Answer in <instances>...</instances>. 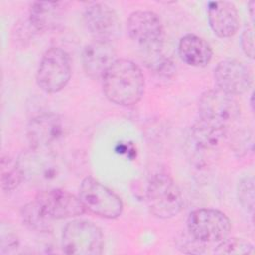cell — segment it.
<instances>
[{
    "instance_id": "obj_1",
    "label": "cell",
    "mask_w": 255,
    "mask_h": 255,
    "mask_svg": "<svg viewBox=\"0 0 255 255\" xmlns=\"http://www.w3.org/2000/svg\"><path fill=\"white\" fill-rule=\"evenodd\" d=\"M103 80V91L109 101L120 106L137 104L144 93V76L141 69L128 59H117Z\"/></svg>"
},
{
    "instance_id": "obj_2",
    "label": "cell",
    "mask_w": 255,
    "mask_h": 255,
    "mask_svg": "<svg viewBox=\"0 0 255 255\" xmlns=\"http://www.w3.org/2000/svg\"><path fill=\"white\" fill-rule=\"evenodd\" d=\"M145 198L149 211L162 219L177 215L183 206L179 187L166 173H156L149 179Z\"/></svg>"
},
{
    "instance_id": "obj_3",
    "label": "cell",
    "mask_w": 255,
    "mask_h": 255,
    "mask_svg": "<svg viewBox=\"0 0 255 255\" xmlns=\"http://www.w3.org/2000/svg\"><path fill=\"white\" fill-rule=\"evenodd\" d=\"M62 247L71 255H99L103 252L104 235L91 221L72 220L63 229Z\"/></svg>"
},
{
    "instance_id": "obj_4",
    "label": "cell",
    "mask_w": 255,
    "mask_h": 255,
    "mask_svg": "<svg viewBox=\"0 0 255 255\" xmlns=\"http://www.w3.org/2000/svg\"><path fill=\"white\" fill-rule=\"evenodd\" d=\"M72 75L69 54L58 47L48 49L39 64L36 80L38 86L46 93H58L69 83Z\"/></svg>"
},
{
    "instance_id": "obj_5",
    "label": "cell",
    "mask_w": 255,
    "mask_h": 255,
    "mask_svg": "<svg viewBox=\"0 0 255 255\" xmlns=\"http://www.w3.org/2000/svg\"><path fill=\"white\" fill-rule=\"evenodd\" d=\"M187 229L191 237L196 241L218 243L228 236L231 223L226 214L220 210L199 208L189 213Z\"/></svg>"
},
{
    "instance_id": "obj_6",
    "label": "cell",
    "mask_w": 255,
    "mask_h": 255,
    "mask_svg": "<svg viewBox=\"0 0 255 255\" xmlns=\"http://www.w3.org/2000/svg\"><path fill=\"white\" fill-rule=\"evenodd\" d=\"M201 120L220 127L229 128L240 116V106L234 96L219 89L208 90L198 100Z\"/></svg>"
},
{
    "instance_id": "obj_7",
    "label": "cell",
    "mask_w": 255,
    "mask_h": 255,
    "mask_svg": "<svg viewBox=\"0 0 255 255\" xmlns=\"http://www.w3.org/2000/svg\"><path fill=\"white\" fill-rule=\"evenodd\" d=\"M129 38L144 53L162 49L164 28L157 14L151 11L138 10L132 12L127 21Z\"/></svg>"
},
{
    "instance_id": "obj_8",
    "label": "cell",
    "mask_w": 255,
    "mask_h": 255,
    "mask_svg": "<svg viewBox=\"0 0 255 255\" xmlns=\"http://www.w3.org/2000/svg\"><path fill=\"white\" fill-rule=\"evenodd\" d=\"M79 198L86 209L104 218L114 219L123 212L122 199L110 188L91 176L82 181Z\"/></svg>"
},
{
    "instance_id": "obj_9",
    "label": "cell",
    "mask_w": 255,
    "mask_h": 255,
    "mask_svg": "<svg viewBox=\"0 0 255 255\" xmlns=\"http://www.w3.org/2000/svg\"><path fill=\"white\" fill-rule=\"evenodd\" d=\"M33 203L39 213L49 221L76 217L86 211L79 197L59 188H51L39 192Z\"/></svg>"
},
{
    "instance_id": "obj_10",
    "label": "cell",
    "mask_w": 255,
    "mask_h": 255,
    "mask_svg": "<svg viewBox=\"0 0 255 255\" xmlns=\"http://www.w3.org/2000/svg\"><path fill=\"white\" fill-rule=\"evenodd\" d=\"M84 22L95 41L113 43L121 34V21L117 12L104 3L86 8Z\"/></svg>"
},
{
    "instance_id": "obj_11",
    "label": "cell",
    "mask_w": 255,
    "mask_h": 255,
    "mask_svg": "<svg viewBox=\"0 0 255 255\" xmlns=\"http://www.w3.org/2000/svg\"><path fill=\"white\" fill-rule=\"evenodd\" d=\"M228 128L203 120L196 122L190 128L188 145L190 146L191 157L199 161L217 151L227 138Z\"/></svg>"
},
{
    "instance_id": "obj_12",
    "label": "cell",
    "mask_w": 255,
    "mask_h": 255,
    "mask_svg": "<svg viewBox=\"0 0 255 255\" xmlns=\"http://www.w3.org/2000/svg\"><path fill=\"white\" fill-rule=\"evenodd\" d=\"M214 80L217 89L237 96L244 94L252 85V74L249 68L235 59H225L214 68Z\"/></svg>"
},
{
    "instance_id": "obj_13",
    "label": "cell",
    "mask_w": 255,
    "mask_h": 255,
    "mask_svg": "<svg viewBox=\"0 0 255 255\" xmlns=\"http://www.w3.org/2000/svg\"><path fill=\"white\" fill-rule=\"evenodd\" d=\"M64 123L56 114H42L33 118L27 128L31 148L46 150L64 135Z\"/></svg>"
},
{
    "instance_id": "obj_14",
    "label": "cell",
    "mask_w": 255,
    "mask_h": 255,
    "mask_svg": "<svg viewBox=\"0 0 255 255\" xmlns=\"http://www.w3.org/2000/svg\"><path fill=\"white\" fill-rule=\"evenodd\" d=\"M116 60L113 43L94 40L82 52L83 69L86 75L94 80L102 79Z\"/></svg>"
},
{
    "instance_id": "obj_15",
    "label": "cell",
    "mask_w": 255,
    "mask_h": 255,
    "mask_svg": "<svg viewBox=\"0 0 255 255\" xmlns=\"http://www.w3.org/2000/svg\"><path fill=\"white\" fill-rule=\"evenodd\" d=\"M207 19L211 30L219 38H230L239 29V13L236 6L229 1L209 2Z\"/></svg>"
},
{
    "instance_id": "obj_16",
    "label": "cell",
    "mask_w": 255,
    "mask_h": 255,
    "mask_svg": "<svg viewBox=\"0 0 255 255\" xmlns=\"http://www.w3.org/2000/svg\"><path fill=\"white\" fill-rule=\"evenodd\" d=\"M64 12V2H34L29 11V26L35 32L54 31L61 25Z\"/></svg>"
},
{
    "instance_id": "obj_17",
    "label": "cell",
    "mask_w": 255,
    "mask_h": 255,
    "mask_svg": "<svg viewBox=\"0 0 255 255\" xmlns=\"http://www.w3.org/2000/svg\"><path fill=\"white\" fill-rule=\"evenodd\" d=\"M210 45L201 37L194 34L184 35L178 43L180 59L191 67H205L212 58Z\"/></svg>"
},
{
    "instance_id": "obj_18",
    "label": "cell",
    "mask_w": 255,
    "mask_h": 255,
    "mask_svg": "<svg viewBox=\"0 0 255 255\" xmlns=\"http://www.w3.org/2000/svg\"><path fill=\"white\" fill-rule=\"evenodd\" d=\"M1 187L4 191H13L25 178L19 160L10 156H3L1 159Z\"/></svg>"
},
{
    "instance_id": "obj_19",
    "label": "cell",
    "mask_w": 255,
    "mask_h": 255,
    "mask_svg": "<svg viewBox=\"0 0 255 255\" xmlns=\"http://www.w3.org/2000/svg\"><path fill=\"white\" fill-rule=\"evenodd\" d=\"M144 55L146 66L158 76L169 77L173 74L175 69L173 62L170 58L163 55L162 49L153 52H147L144 53Z\"/></svg>"
},
{
    "instance_id": "obj_20",
    "label": "cell",
    "mask_w": 255,
    "mask_h": 255,
    "mask_svg": "<svg viewBox=\"0 0 255 255\" xmlns=\"http://www.w3.org/2000/svg\"><path fill=\"white\" fill-rule=\"evenodd\" d=\"M216 254H253L254 247L242 238H225L214 249Z\"/></svg>"
},
{
    "instance_id": "obj_21",
    "label": "cell",
    "mask_w": 255,
    "mask_h": 255,
    "mask_svg": "<svg viewBox=\"0 0 255 255\" xmlns=\"http://www.w3.org/2000/svg\"><path fill=\"white\" fill-rule=\"evenodd\" d=\"M22 220L27 227L36 231H47L50 229L51 221L45 219L37 210L32 202L26 204L22 208Z\"/></svg>"
},
{
    "instance_id": "obj_22",
    "label": "cell",
    "mask_w": 255,
    "mask_h": 255,
    "mask_svg": "<svg viewBox=\"0 0 255 255\" xmlns=\"http://www.w3.org/2000/svg\"><path fill=\"white\" fill-rule=\"evenodd\" d=\"M237 197L241 206L248 212L254 210V179L245 176L237 184Z\"/></svg>"
},
{
    "instance_id": "obj_23",
    "label": "cell",
    "mask_w": 255,
    "mask_h": 255,
    "mask_svg": "<svg viewBox=\"0 0 255 255\" xmlns=\"http://www.w3.org/2000/svg\"><path fill=\"white\" fill-rule=\"evenodd\" d=\"M240 46L247 57L250 59L254 58V37L252 29H244L240 37Z\"/></svg>"
},
{
    "instance_id": "obj_24",
    "label": "cell",
    "mask_w": 255,
    "mask_h": 255,
    "mask_svg": "<svg viewBox=\"0 0 255 255\" xmlns=\"http://www.w3.org/2000/svg\"><path fill=\"white\" fill-rule=\"evenodd\" d=\"M18 238L13 232L2 234L1 237V253H11L18 247Z\"/></svg>"
},
{
    "instance_id": "obj_25",
    "label": "cell",
    "mask_w": 255,
    "mask_h": 255,
    "mask_svg": "<svg viewBox=\"0 0 255 255\" xmlns=\"http://www.w3.org/2000/svg\"><path fill=\"white\" fill-rule=\"evenodd\" d=\"M254 5H255V3H254V1H250L249 2V10H250V16H251V18L253 19V10H254Z\"/></svg>"
}]
</instances>
